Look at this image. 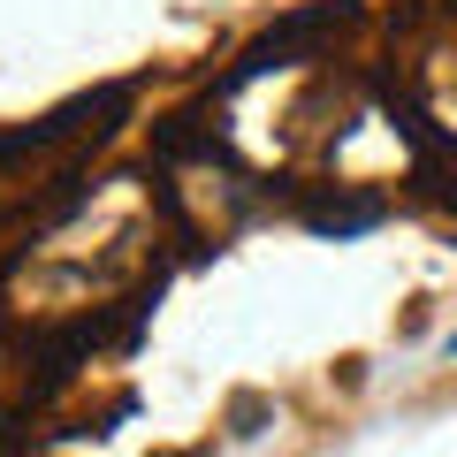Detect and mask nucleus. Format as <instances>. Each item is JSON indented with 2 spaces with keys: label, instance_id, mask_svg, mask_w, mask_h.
<instances>
[{
  "label": "nucleus",
  "instance_id": "1",
  "mask_svg": "<svg viewBox=\"0 0 457 457\" xmlns=\"http://www.w3.org/2000/svg\"><path fill=\"white\" fill-rule=\"evenodd\" d=\"M442 351H450V359H457V328H450V336H442Z\"/></svg>",
  "mask_w": 457,
  "mask_h": 457
}]
</instances>
